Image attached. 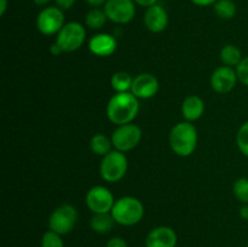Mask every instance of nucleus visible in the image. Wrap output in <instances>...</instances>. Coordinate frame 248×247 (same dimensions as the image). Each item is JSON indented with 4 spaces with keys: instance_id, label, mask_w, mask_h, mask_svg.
Instances as JSON below:
<instances>
[{
    "instance_id": "9",
    "label": "nucleus",
    "mask_w": 248,
    "mask_h": 247,
    "mask_svg": "<svg viewBox=\"0 0 248 247\" xmlns=\"http://www.w3.org/2000/svg\"><path fill=\"white\" fill-rule=\"evenodd\" d=\"M136 2L133 0H107L104 11L111 22L118 24L128 23L136 15Z\"/></svg>"
},
{
    "instance_id": "32",
    "label": "nucleus",
    "mask_w": 248,
    "mask_h": 247,
    "mask_svg": "<svg viewBox=\"0 0 248 247\" xmlns=\"http://www.w3.org/2000/svg\"><path fill=\"white\" fill-rule=\"evenodd\" d=\"M86 1L89 2V4L91 5V6L99 7V6H102V5H106L107 0H86Z\"/></svg>"
},
{
    "instance_id": "30",
    "label": "nucleus",
    "mask_w": 248,
    "mask_h": 247,
    "mask_svg": "<svg viewBox=\"0 0 248 247\" xmlns=\"http://www.w3.org/2000/svg\"><path fill=\"white\" fill-rule=\"evenodd\" d=\"M190 1L198 6H210V5L216 4L218 0H190Z\"/></svg>"
},
{
    "instance_id": "27",
    "label": "nucleus",
    "mask_w": 248,
    "mask_h": 247,
    "mask_svg": "<svg viewBox=\"0 0 248 247\" xmlns=\"http://www.w3.org/2000/svg\"><path fill=\"white\" fill-rule=\"evenodd\" d=\"M106 247H128L127 242L123 237H113L107 242Z\"/></svg>"
},
{
    "instance_id": "6",
    "label": "nucleus",
    "mask_w": 248,
    "mask_h": 247,
    "mask_svg": "<svg viewBox=\"0 0 248 247\" xmlns=\"http://www.w3.org/2000/svg\"><path fill=\"white\" fill-rule=\"evenodd\" d=\"M78 222V211L74 206L64 205L56 208L50 216L48 227L50 230L60 235H65L72 232Z\"/></svg>"
},
{
    "instance_id": "12",
    "label": "nucleus",
    "mask_w": 248,
    "mask_h": 247,
    "mask_svg": "<svg viewBox=\"0 0 248 247\" xmlns=\"http://www.w3.org/2000/svg\"><path fill=\"white\" fill-rule=\"evenodd\" d=\"M159 91V81L156 77L148 73H143L133 79L131 92L137 98L148 99L154 97Z\"/></svg>"
},
{
    "instance_id": "21",
    "label": "nucleus",
    "mask_w": 248,
    "mask_h": 247,
    "mask_svg": "<svg viewBox=\"0 0 248 247\" xmlns=\"http://www.w3.org/2000/svg\"><path fill=\"white\" fill-rule=\"evenodd\" d=\"M107 14L104 10L98 9V7H93L92 10H90L86 15V26L91 29H101L102 27L106 24L107 22Z\"/></svg>"
},
{
    "instance_id": "34",
    "label": "nucleus",
    "mask_w": 248,
    "mask_h": 247,
    "mask_svg": "<svg viewBox=\"0 0 248 247\" xmlns=\"http://www.w3.org/2000/svg\"><path fill=\"white\" fill-rule=\"evenodd\" d=\"M7 7V0H0V15L4 16L5 11H6Z\"/></svg>"
},
{
    "instance_id": "35",
    "label": "nucleus",
    "mask_w": 248,
    "mask_h": 247,
    "mask_svg": "<svg viewBox=\"0 0 248 247\" xmlns=\"http://www.w3.org/2000/svg\"><path fill=\"white\" fill-rule=\"evenodd\" d=\"M38 6H44V5H47L51 0H33Z\"/></svg>"
},
{
    "instance_id": "10",
    "label": "nucleus",
    "mask_w": 248,
    "mask_h": 247,
    "mask_svg": "<svg viewBox=\"0 0 248 247\" xmlns=\"http://www.w3.org/2000/svg\"><path fill=\"white\" fill-rule=\"evenodd\" d=\"M115 200L113 194L106 186L97 185L90 189L86 195V205L94 215L110 213Z\"/></svg>"
},
{
    "instance_id": "1",
    "label": "nucleus",
    "mask_w": 248,
    "mask_h": 247,
    "mask_svg": "<svg viewBox=\"0 0 248 247\" xmlns=\"http://www.w3.org/2000/svg\"><path fill=\"white\" fill-rule=\"evenodd\" d=\"M140 110V102L132 92H116L107 106V116L115 125L131 124Z\"/></svg>"
},
{
    "instance_id": "14",
    "label": "nucleus",
    "mask_w": 248,
    "mask_h": 247,
    "mask_svg": "<svg viewBox=\"0 0 248 247\" xmlns=\"http://www.w3.org/2000/svg\"><path fill=\"white\" fill-rule=\"evenodd\" d=\"M145 27L153 33H161L169 24V15L161 5H153L148 7L144 15Z\"/></svg>"
},
{
    "instance_id": "20",
    "label": "nucleus",
    "mask_w": 248,
    "mask_h": 247,
    "mask_svg": "<svg viewBox=\"0 0 248 247\" xmlns=\"http://www.w3.org/2000/svg\"><path fill=\"white\" fill-rule=\"evenodd\" d=\"M133 79L131 75L126 72H118L111 77L110 84L111 87L116 92H128L132 87Z\"/></svg>"
},
{
    "instance_id": "26",
    "label": "nucleus",
    "mask_w": 248,
    "mask_h": 247,
    "mask_svg": "<svg viewBox=\"0 0 248 247\" xmlns=\"http://www.w3.org/2000/svg\"><path fill=\"white\" fill-rule=\"evenodd\" d=\"M236 74L237 79H239L242 84L248 86V57L242 58L240 64L236 67Z\"/></svg>"
},
{
    "instance_id": "25",
    "label": "nucleus",
    "mask_w": 248,
    "mask_h": 247,
    "mask_svg": "<svg viewBox=\"0 0 248 247\" xmlns=\"http://www.w3.org/2000/svg\"><path fill=\"white\" fill-rule=\"evenodd\" d=\"M236 142L242 154L248 157V121L240 127L236 136Z\"/></svg>"
},
{
    "instance_id": "17",
    "label": "nucleus",
    "mask_w": 248,
    "mask_h": 247,
    "mask_svg": "<svg viewBox=\"0 0 248 247\" xmlns=\"http://www.w3.org/2000/svg\"><path fill=\"white\" fill-rule=\"evenodd\" d=\"M114 223L116 222L111 213H97L91 218L92 230L98 234H106V232H110Z\"/></svg>"
},
{
    "instance_id": "24",
    "label": "nucleus",
    "mask_w": 248,
    "mask_h": 247,
    "mask_svg": "<svg viewBox=\"0 0 248 247\" xmlns=\"http://www.w3.org/2000/svg\"><path fill=\"white\" fill-rule=\"evenodd\" d=\"M61 236L62 235L57 234L52 230H48L43 235L41 247H64V244H63V240Z\"/></svg>"
},
{
    "instance_id": "16",
    "label": "nucleus",
    "mask_w": 248,
    "mask_h": 247,
    "mask_svg": "<svg viewBox=\"0 0 248 247\" xmlns=\"http://www.w3.org/2000/svg\"><path fill=\"white\" fill-rule=\"evenodd\" d=\"M203 111H205V103L199 96L186 97L182 104V114L189 123L200 119Z\"/></svg>"
},
{
    "instance_id": "7",
    "label": "nucleus",
    "mask_w": 248,
    "mask_h": 247,
    "mask_svg": "<svg viewBox=\"0 0 248 247\" xmlns=\"http://www.w3.org/2000/svg\"><path fill=\"white\" fill-rule=\"evenodd\" d=\"M142 139V131L133 124H126L116 128L111 136V143L119 152H128L138 145Z\"/></svg>"
},
{
    "instance_id": "2",
    "label": "nucleus",
    "mask_w": 248,
    "mask_h": 247,
    "mask_svg": "<svg viewBox=\"0 0 248 247\" xmlns=\"http://www.w3.org/2000/svg\"><path fill=\"white\" fill-rule=\"evenodd\" d=\"M198 144V131L189 121H183L174 126L170 132V145L179 156L193 154Z\"/></svg>"
},
{
    "instance_id": "23",
    "label": "nucleus",
    "mask_w": 248,
    "mask_h": 247,
    "mask_svg": "<svg viewBox=\"0 0 248 247\" xmlns=\"http://www.w3.org/2000/svg\"><path fill=\"white\" fill-rule=\"evenodd\" d=\"M232 190L237 200L241 201L242 203H248V178L242 177V178L236 179Z\"/></svg>"
},
{
    "instance_id": "11",
    "label": "nucleus",
    "mask_w": 248,
    "mask_h": 247,
    "mask_svg": "<svg viewBox=\"0 0 248 247\" xmlns=\"http://www.w3.org/2000/svg\"><path fill=\"white\" fill-rule=\"evenodd\" d=\"M237 81V74L232 68L219 67L213 72L211 77V86L218 93H228L235 87Z\"/></svg>"
},
{
    "instance_id": "13",
    "label": "nucleus",
    "mask_w": 248,
    "mask_h": 247,
    "mask_svg": "<svg viewBox=\"0 0 248 247\" xmlns=\"http://www.w3.org/2000/svg\"><path fill=\"white\" fill-rule=\"evenodd\" d=\"M177 234L170 227L154 228L145 239V247H176Z\"/></svg>"
},
{
    "instance_id": "18",
    "label": "nucleus",
    "mask_w": 248,
    "mask_h": 247,
    "mask_svg": "<svg viewBox=\"0 0 248 247\" xmlns=\"http://www.w3.org/2000/svg\"><path fill=\"white\" fill-rule=\"evenodd\" d=\"M90 145H91V150L94 154L99 155V156H106L108 153L111 152L110 149L113 143L107 136L102 135V133H97L91 138Z\"/></svg>"
},
{
    "instance_id": "28",
    "label": "nucleus",
    "mask_w": 248,
    "mask_h": 247,
    "mask_svg": "<svg viewBox=\"0 0 248 247\" xmlns=\"http://www.w3.org/2000/svg\"><path fill=\"white\" fill-rule=\"evenodd\" d=\"M75 1L77 0H56V4L61 10H69L74 6Z\"/></svg>"
},
{
    "instance_id": "5",
    "label": "nucleus",
    "mask_w": 248,
    "mask_h": 247,
    "mask_svg": "<svg viewBox=\"0 0 248 247\" xmlns=\"http://www.w3.org/2000/svg\"><path fill=\"white\" fill-rule=\"evenodd\" d=\"M86 39V31L82 24L78 22H69L63 26L57 34L56 43L60 45L63 52H74L82 46Z\"/></svg>"
},
{
    "instance_id": "22",
    "label": "nucleus",
    "mask_w": 248,
    "mask_h": 247,
    "mask_svg": "<svg viewBox=\"0 0 248 247\" xmlns=\"http://www.w3.org/2000/svg\"><path fill=\"white\" fill-rule=\"evenodd\" d=\"M215 12L223 19H230L236 14V5L232 0H218L215 4Z\"/></svg>"
},
{
    "instance_id": "15",
    "label": "nucleus",
    "mask_w": 248,
    "mask_h": 247,
    "mask_svg": "<svg viewBox=\"0 0 248 247\" xmlns=\"http://www.w3.org/2000/svg\"><path fill=\"white\" fill-rule=\"evenodd\" d=\"M89 47L93 55L99 56V57H108L115 52L118 43L110 34L101 33L90 39Z\"/></svg>"
},
{
    "instance_id": "3",
    "label": "nucleus",
    "mask_w": 248,
    "mask_h": 247,
    "mask_svg": "<svg viewBox=\"0 0 248 247\" xmlns=\"http://www.w3.org/2000/svg\"><path fill=\"white\" fill-rule=\"evenodd\" d=\"M110 213L118 224L131 227L142 220L144 207L138 199L133 196H124L115 201Z\"/></svg>"
},
{
    "instance_id": "29",
    "label": "nucleus",
    "mask_w": 248,
    "mask_h": 247,
    "mask_svg": "<svg viewBox=\"0 0 248 247\" xmlns=\"http://www.w3.org/2000/svg\"><path fill=\"white\" fill-rule=\"evenodd\" d=\"M133 1L136 2L137 5H140V6H143V7H150L153 6V5H155L157 2V0H133Z\"/></svg>"
},
{
    "instance_id": "4",
    "label": "nucleus",
    "mask_w": 248,
    "mask_h": 247,
    "mask_svg": "<svg viewBox=\"0 0 248 247\" xmlns=\"http://www.w3.org/2000/svg\"><path fill=\"white\" fill-rule=\"evenodd\" d=\"M127 166L128 162L126 155L123 152L115 149L103 156L101 166H99V172L104 181L109 183H115L124 178L127 172Z\"/></svg>"
},
{
    "instance_id": "36",
    "label": "nucleus",
    "mask_w": 248,
    "mask_h": 247,
    "mask_svg": "<svg viewBox=\"0 0 248 247\" xmlns=\"http://www.w3.org/2000/svg\"><path fill=\"white\" fill-rule=\"evenodd\" d=\"M247 247H248V244H247Z\"/></svg>"
},
{
    "instance_id": "19",
    "label": "nucleus",
    "mask_w": 248,
    "mask_h": 247,
    "mask_svg": "<svg viewBox=\"0 0 248 247\" xmlns=\"http://www.w3.org/2000/svg\"><path fill=\"white\" fill-rule=\"evenodd\" d=\"M220 60L227 67L239 65L242 61V53L235 45H225L220 51Z\"/></svg>"
},
{
    "instance_id": "31",
    "label": "nucleus",
    "mask_w": 248,
    "mask_h": 247,
    "mask_svg": "<svg viewBox=\"0 0 248 247\" xmlns=\"http://www.w3.org/2000/svg\"><path fill=\"white\" fill-rule=\"evenodd\" d=\"M50 52L52 53L53 56H58V55H61V53L63 52V51H62V48L60 47V45H58L57 43H55V44H52V45H51Z\"/></svg>"
},
{
    "instance_id": "8",
    "label": "nucleus",
    "mask_w": 248,
    "mask_h": 247,
    "mask_svg": "<svg viewBox=\"0 0 248 247\" xmlns=\"http://www.w3.org/2000/svg\"><path fill=\"white\" fill-rule=\"evenodd\" d=\"M64 15L63 10L56 6L45 7L36 18V27L44 35H53L60 33L64 26Z\"/></svg>"
},
{
    "instance_id": "33",
    "label": "nucleus",
    "mask_w": 248,
    "mask_h": 247,
    "mask_svg": "<svg viewBox=\"0 0 248 247\" xmlns=\"http://www.w3.org/2000/svg\"><path fill=\"white\" fill-rule=\"evenodd\" d=\"M240 216H241L244 219L248 220V203H245V205L240 208Z\"/></svg>"
}]
</instances>
